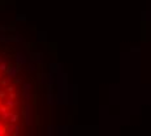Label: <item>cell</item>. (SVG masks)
I'll return each mask as SVG.
<instances>
[{
	"instance_id": "1",
	"label": "cell",
	"mask_w": 151,
	"mask_h": 136,
	"mask_svg": "<svg viewBox=\"0 0 151 136\" xmlns=\"http://www.w3.org/2000/svg\"><path fill=\"white\" fill-rule=\"evenodd\" d=\"M16 119H17V115L14 114V115H12V120H10V122H16Z\"/></svg>"
},
{
	"instance_id": "2",
	"label": "cell",
	"mask_w": 151,
	"mask_h": 136,
	"mask_svg": "<svg viewBox=\"0 0 151 136\" xmlns=\"http://www.w3.org/2000/svg\"><path fill=\"white\" fill-rule=\"evenodd\" d=\"M5 132H4V130H0V135H4Z\"/></svg>"
}]
</instances>
